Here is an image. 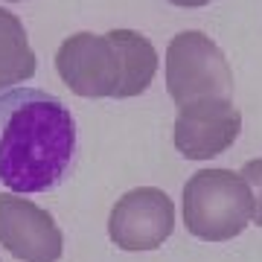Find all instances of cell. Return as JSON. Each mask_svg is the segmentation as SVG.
Instances as JSON below:
<instances>
[{
  "label": "cell",
  "instance_id": "obj_1",
  "mask_svg": "<svg viewBox=\"0 0 262 262\" xmlns=\"http://www.w3.org/2000/svg\"><path fill=\"white\" fill-rule=\"evenodd\" d=\"M76 151L73 114L38 88L0 94V184L12 192H47L64 178Z\"/></svg>",
  "mask_w": 262,
  "mask_h": 262
},
{
  "label": "cell",
  "instance_id": "obj_2",
  "mask_svg": "<svg viewBox=\"0 0 262 262\" xmlns=\"http://www.w3.org/2000/svg\"><path fill=\"white\" fill-rule=\"evenodd\" d=\"M251 189L233 169H201L184 187V225L201 242H227L251 222Z\"/></svg>",
  "mask_w": 262,
  "mask_h": 262
},
{
  "label": "cell",
  "instance_id": "obj_3",
  "mask_svg": "<svg viewBox=\"0 0 262 262\" xmlns=\"http://www.w3.org/2000/svg\"><path fill=\"white\" fill-rule=\"evenodd\" d=\"M166 91L178 108L210 96H233V70L213 38L198 29H184L169 41Z\"/></svg>",
  "mask_w": 262,
  "mask_h": 262
},
{
  "label": "cell",
  "instance_id": "obj_4",
  "mask_svg": "<svg viewBox=\"0 0 262 262\" xmlns=\"http://www.w3.org/2000/svg\"><path fill=\"white\" fill-rule=\"evenodd\" d=\"M175 230V204L158 187H137L114 204L108 236L120 251H158Z\"/></svg>",
  "mask_w": 262,
  "mask_h": 262
},
{
  "label": "cell",
  "instance_id": "obj_5",
  "mask_svg": "<svg viewBox=\"0 0 262 262\" xmlns=\"http://www.w3.org/2000/svg\"><path fill=\"white\" fill-rule=\"evenodd\" d=\"M239 134H242L239 108L227 96H210L181 105L172 140L187 160H210L230 149Z\"/></svg>",
  "mask_w": 262,
  "mask_h": 262
},
{
  "label": "cell",
  "instance_id": "obj_6",
  "mask_svg": "<svg viewBox=\"0 0 262 262\" xmlns=\"http://www.w3.org/2000/svg\"><path fill=\"white\" fill-rule=\"evenodd\" d=\"M58 79L79 96L105 99L117 94L120 84V58L108 35L76 32L64 38L56 53Z\"/></svg>",
  "mask_w": 262,
  "mask_h": 262
},
{
  "label": "cell",
  "instance_id": "obj_7",
  "mask_svg": "<svg viewBox=\"0 0 262 262\" xmlns=\"http://www.w3.org/2000/svg\"><path fill=\"white\" fill-rule=\"evenodd\" d=\"M0 245L20 262H58L64 253L56 219L20 192H0Z\"/></svg>",
  "mask_w": 262,
  "mask_h": 262
},
{
  "label": "cell",
  "instance_id": "obj_8",
  "mask_svg": "<svg viewBox=\"0 0 262 262\" xmlns=\"http://www.w3.org/2000/svg\"><path fill=\"white\" fill-rule=\"evenodd\" d=\"M108 41L117 50L120 58V84H117V99L146 94L158 73V53L151 47V41L137 29H111Z\"/></svg>",
  "mask_w": 262,
  "mask_h": 262
},
{
  "label": "cell",
  "instance_id": "obj_9",
  "mask_svg": "<svg viewBox=\"0 0 262 262\" xmlns=\"http://www.w3.org/2000/svg\"><path fill=\"white\" fill-rule=\"evenodd\" d=\"M38 58L18 15L0 6V94L35 76Z\"/></svg>",
  "mask_w": 262,
  "mask_h": 262
},
{
  "label": "cell",
  "instance_id": "obj_10",
  "mask_svg": "<svg viewBox=\"0 0 262 262\" xmlns=\"http://www.w3.org/2000/svg\"><path fill=\"white\" fill-rule=\"evenodd\" d=\"M251 189V201H253V210H251V222L256 227H262V158L256 160H248L239 172Z\"/></svg>",
  "mask_w": 262,
  "mask_h": 262
},
{
  "label": "cell",
  "instance_id": "obj_11",
  "mask_svg": "<svg viewBox=\"0 0 262 262\" xmlns=\"http://www.w3.org/2000/svg\"><path fill=\"white\" fill-rule=\"evenodd\" d=\"M169 3L184 6V9H198V6H207V3H213V0H169Z\"/></svg>",
  "mask_w": 262,
  "mask_h": 262
},
{
  "label": "cell",
  "instance_id": "obj_12",
  "mask_svg": "<svg viewBox=\"0 0 262 262\" xmlns=\"http://www.w3.org/2000/svg\"><path fill=\"white\" fill-rule=\"evenodd\" d=\"M12 3H18V0H12Z\"/></svg>",
  "mask_w": 262,
  "mask_h": 262
}]
</instances>
